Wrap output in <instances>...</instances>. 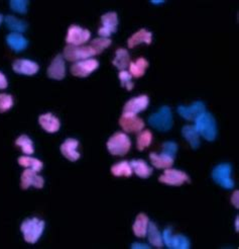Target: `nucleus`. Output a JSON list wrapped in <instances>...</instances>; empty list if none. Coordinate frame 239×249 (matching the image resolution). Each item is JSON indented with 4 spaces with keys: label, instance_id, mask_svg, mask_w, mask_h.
<instances>
[{
    "label": "nucleus",
    "instance_id": "obj_38",
    "mask_svg": "<svg viewBox=\"0 0 239 249\" xmlns=\"http://www.w3.org/2000/svg\"><path fill=\"white\" fill-rule=\"evenodd\" d=\"M11 9L19 14H26L28 10L29 1L27 0H11L9 2Z\"/></svg>",
    "mask_w": 239,
    "mask_h": 249
},
{
    "label": "nucleus",
    "instance_id": "obj_25",
    "mask_svg": "<svg viewBox=\"0 0 239 249\" xmlns=\"http://www.w3.org/2000/svg\"><path fill=\"white\" fill-rule=\"evenodd\" d=\"M130 166L133 168V171H134L140 179H148L152 173V168L149 167L146 161L141 159L130 161Z\"/></svg>",
    "mask_w": 239,
    "mask_h": 249
},
{
    "label": "nucleus",
    "instance_id": "obj_31",
    "mask_svg": "<svg viewBox=\"0 0 239 249\" xmlns=\"http://www.w3.org/2000/svg\"><path fill=\"white\" fill-rule=\"evenodd\" d=\"M18 164L23 167H29L35 172H39L43 169V162L37 158H32L29 156H21L18 158Z\"/></svg>",
    "mask_w": 239,
    "mask_h": 249
},
{
    "label": "nucleus",
    "instance_id": "obj_13",
    "mask_svg": "<svg viewBox=\"0 0 239 249\" xmlns=\"http://www.w3.org/2000/svg\"><path fill=\"white\" fill-rule=\"evenodd\" d=\"M206 106L202 101H196L190 106L180 105L178 108V113L187 121H196L197 118L204 114Z\"/></svg>",
    "mask_w": 239,
    "mask_h": 249
},
{
    "label": "nucleus",
    "instance_id": "obj_43",
    "mask_svg": "<svg viewBox=\"0 0 239 249\" xmlns=\"http://www.w3.org/2000/svg\"><path fill=\"white\" fill-rule=\"evenodd\" d=\"M164 0H159V1H155V0H152V1H151L152 4H162V3H164Z\"/></svg>",
    "mask_w": 239,
    "mask_h": 249
},
{
    "label": "nucleus",
    "instance_id": "obj_15",
    "mask_svg": "<svg viewBox=\"0 0 239 249\" xmlns=\"http://www.w3.org/2000/svg\"><path fill=\"white\" fill-rule=\"evenodd\" d=\"M66 75V67L64 57L62 55H57L52 61L50 67L47 68V76L52 79L62 80Z\"/></svg>",
    "mask_w": 239,
    "mask_h": 249
},
{
    "label": "nucleus",
    "instance_id": "obj_1",
    "mask_svg": "<svg viewBox=\"0 0 239 249\" xmlns=\"http://www.w3.org/2000/svg\"><path fill=\"white\" fill-rule=\"evenodd\" d=\"M195 128L200 136L207 141H214L217 137V126L210 113L202 114L195 121Z\"/></svg>",
    "mask_w": 239,
    "mask_h": 249
},
{
    "label": "nucleus",
    "instance_id": "obj_21",
    "mask_svg": "<svg viewBox=\"0 0 239 249\" xmlns=\"http://www.w3.org/2000/svg\"><path fill=\"white\" fill-rule=\"evenodd\" d=\"M182 135L189 142L192 149H198L200 147V135L195 126H184L182 129Z\"/></svg>",
    "mask_w": 239,
    "mask_h": 249
},
{
    "label": "nucleus",
    "instance_id": "obj_41",
    "mask_svg": "<svg viewBox=\"0 0 239 249\" xmlns=\"http://www.w3.org/2000/svg\"><path fill=\"white\" fill-rule=\"evenodd\" d=\"M131 248L133 249H150L149 245L147 244H142V243H134L131 245Z\"/></svg>",
    "mask_w": 239,
    "mask_h": 249
},
{
    "label": "nucleus",
    "instance_id": "obj_18",
    "mask_svg": "<svg viewBox=\"0 0 239 249\" xmlns=\"http://www.w3.org/2000/svg\"><path fill=\"white\" fill-rule=\"evenodd\" d=\"M79 142L76 139H67L61 146L63 155L70 161H77L80 158V153L77 152Z\"/></svg>",
    "mask_w": 239,
    "mask_h": 249
},
{
    "label": "nucleus",
    "instance_id": "obj_37",
    "mask_svg": "<svg viewBox=\"0 0 239 249\" xmlns=\"http://www.w3.org/2000/svg\"><path fill=\"white\" fill-rule=\"evenodd\" d=\"M118 76H119V79H120L122 87H126L127 90H133L134 83H133V81H131L133 76H131V74L129 72H127V71H125V70H122L119 72Z\"/></svg>",
    "mask_w": 239,
    "mask_h": 249
},
{
    "label": "nucleus",
    "instance_id": "obj_42",
    "mask_svg": "<svg viewBox=\"0 0 239 249\" xmlns=\"http://www.w3.org/2000/svg\"><path fill=\"white\" fill-rule=\"evenodd\" d=\"M235 230H236V232L239 231V218L238 217H236V219H235Z\"/></svg>",
    "mask_w": 239,
    "mask_h": 249
},
{
    "label": "nucleus",
    "instance_id": "obj_9",
    "mask_svg": "<svg viewBox=\"0 0 239 249\" xmlns=\"http://www.w3.org/2000/svg\"><path fill=\"white\" fill-rule=\"evenodd\" d=\"M99 67V63L95 59H86L78 61L71 66V73L77 77H87L93 71Z\"/></svg>",
    "mask_w": 239,
    "mask_h": 249
},
{
    "label": "nucleus",
    "instance_id": "obj_26",
    "mask_svg": "<svg viewBox=\"0 0 239 249\" xmlns=\"http://www.w3.org/2000/svg\"><path fill=\"white\" fill-rule=\"evenodd\" d=\"M147 235H148V238H149V243L152 246H155V247H158V248L163 247V245H164L163 235L160 232V230L158 229L157 225H155L154 223H152V222L149 223Z\"/></svg>",
    "mask_w": 239,
    "mask_h": 249
},
{
    "label": "nucleus",
    "instance_id": "obj_35",
    "mask_svg": "<svg viewBox=\"0 0 239 249\" xmlns=\"http://www.w3.org/2000/svg\"><path fill=\"white\" fill-rule=\"evenodd\" d=\"M14 100L13 97L6 93L0 94V113H5L13 108Z\"/></svg>",
    "mask_w": 239,
    "mask_h": 249
},
{
    "label": "nucleus",
    "instance_id": "obj_24",
    "mask_svg": "<svg viewBox=\"0 0 239 249\" xmlns=\"http://www.w3.org/2000/svg\"><path fill=\"white\" fill-rule=\"evenodd\" d=\"M149 158H150L152 165L158 169L171 168L174 164V160H175L169 156L164 155V154L158 155V154H155V153H150Z\"/></svg>",
    "mask_w": 239,
    "mask_h": 249
},
{
    "label": "nucleus",
    "instance_id": "obj_14",
    "mask_svg": "<svg viewBox=\"0 0 239 249\" xmlns=\"http://www.w3.org/2000/svg\"><path fill=\"white\" fill-rule=\"evenodd\" d=\"M149 100L147 96H140L129 100L123 108V114L137 115L138 113L147 110L149 106Z\"/></svg>",
    "mask_w": 239,
    "mask_h": 249
},
{
    "label": "nucleus",
    "instance_id": "obj_11",
    "mask_svg": "<svg viewBox=\"0 0 239 249\" xmlns=\"http://www.w3.org/2000/svg\"><path fill=\"white\" fill-rule=\"evenodd\" d=\"M163 241L168 248L171 249H189L190 241L184 235L172 236V229H165L163 233Z\"/></svg>",
    "mask_w": 239,
    "mask_h": 249
},
{
    "label": "nucleus",
    "instance_id": "obj_32",
    "mask_svg": "<svg viewBox=\"0 0 239 249\" xmlns=\"http://www.w3.org/2000/svg\"><path fill=\"white\" fill-rule=\"evenodd\" d=\"M15 144H16V146H19L21 148L22 152L25 154H28V155H30V154H33V152H34L32 141L26 135H21L15 141Z\"/></svg>",
    "mask_w": 239,
    "mask_h": 249
},
{
    "label": "nucleus",
    "instance_id": "obj_6",
    "mask_svg": "<svg viewBox=\"0 0 239 249\" xmlns=\"http://www.w3.org/2000/svg\"><path fill=\"white\" fill-rule=\"evenodd\" d=\"M232 167L228 163L219 164L212 171V179L223 188L231 189L234 187V182L231 179Z\"/></svg>",
    "mask_w": 239,
    "mask_h": 249
},
{
    "label": "nucleus",
    "instance_id": "obj_5",
    "mask_svg": "<svg viewBox=\"0 0 239 249\" xmlns=\"http://www.w3.org/2000/svg\"><path fill=\"white\" fill-rule=\"evenodd\" d=\"M97 55L92 47L89 46H72L67 45L64 49V57L66 60L71 62H78L86 60L92 56Z\"/></svg>",
    "mask_w": 239,
    "mask_h": 249
},
{
    "label": "nucleus",
    "instance_id": "obj_4",
    "mask_svg": "<svg viewBox=\"0 0 239 249\" xmlns=\"http://www.w3.org/2000/svg\"><path fill=\"white\" fill-rule=\"evenodd\" d=\"M130 147V139L126 134L121 132L115 133L113 136L110 137L108 142H107V149H108V151L112 155L124 156L129 151Z\"/></svg>",
    "mask_w": 239,
    "mask_h": 249
},
{
    "label": "nucleus",
    "instance_id": "obj_44",
    "mask_svg": "<svg viewBox=\"0 0 239 249\" xmlns=\"http://www.w3.org/2000/svg\"><path fill=\"white\" fill-rule=\"evenodd\" d=\"M1 22H2V16L0 15V23H1Z\"/></svg>",
    "mask_w": 239,
    "mask_h": 249
},
{
    "label": "nucleus",
    "instance_id": "obj_33",
    "mask_svg": "<svg viewBox=\"0 0 239 249\" xmlns=\"http://www.w3.org/2000/svg\"><path fill=\"white\" fill-rule=\"evenodd\" d=\"M152 141V134L149 130H146V131L139 132L137 136V149L139 151L145 150L148 148Z\"/></svg>",
    "mask_w": 239,
    "mask_h": 249
},
{
    "label": "nucleus",
    "instance_id": "obj_34",
    "mask_svg": "<svg viewBox=\"0 0 239 249\" xmlns=\"http://www.w3.org/2000/svg\"><path fill=\"white\" fill-rule=\"evenodd\" d=\"M111 45V40L110 39H105V38H99V39H94L90 46L95 50L97 54L102 53L106 48Z\"/></svg>",
    "mask_w": 239,
    "mask_h": 249
},
{
    "label": "nucleus",
    "instance_id": "obj_29",
    "mask_svg": "<svg viewBox=\"0 0 239 249\" xmlns=\"http://www.w3.org/2000/svg\"><path fill=\"white\" fill-rule=\"evenodd\" d=\"M4 20L6 23V27L16 33L26 32L28 29L27 22H25L23 20H20L13 16H7Z\"/></svg>",
    "mask_w": 239,
    "mask_h": 249
},
{
    "label": "nucleus",
    "instance_id": "obj_39",
    "mask_svg": "<svg viewBox=\"0 0 239 249\" xmlns=\"http://www.w3.org/2000/svg\"><path fill=\"white\" fill-rule=\"evenodd\" d=\"M238 195H239V192L238 191H235L231 197V204L236 208L238 209L239 208V199H238Z\"/></svg>",
    "mask_w": 239,
    "mask_h": 249
},
{
    "label": "nucleus",
    "instance_id": "obj_40",
    "mask_svg": "<svg viewBox=\"0 0 239 249\" xmlns=\"http://www.w3.org/2000/svg\"><path fill=\"white\" fill-rule=\"evenodd\" d=\"M7 87V80L6 77L0 72V89H5Z\"/></svg>",
    "mask_w": 239,
    "mask_h": 249
},
{
    "label": "nucleus",
    "instance_id": "obj_7",
    "mask_svg": "<svg viewBox=\"0 0 239 249\" xmlns=\"http://www.w3.org/2000/svg\"><path fill=\"white\" fill-rule=\"evenodd\" d=\"M160 183H165L168 185H174V186H180L184 183H190V177L185 172L178 170V169H172L166 168L163 175L160 176L159 179Z\"/></svg>",
    "mask_w": 239,
    "mask_h": 249
},
{
    "label": "nucleus",
    "instance_id": "obj_3",
    "mask_svg": "<svg viewBox=\"0 0 239 249\" xmlns=\"http://www.w3.org/2000/svg\"><path fill=\"white\" fill-rule=\"evenodd\" d=\"M44 229L45 222L38 218L27 219L22 222L20 226V230L23 234V237H25V240L30 244L35 243L40 239Z\"/></svg>",
    "mask_w": 239,
    "mask_h": 249
},
{
    "label": "nucleus",
    "instance_id": "obj_36",
    "mask_svg": "<svg viewBox=\"0 0 239 249\" xmlns=\"http://www.w3.org/2000/svg\"><path fill=\"white\" fill-rule=\"evenodd\" d=\"M178 151V145L175 143V142L169 141V142H164L163 144V153L164 155L169 156L173 159L176 158V154Z\"/></svg>",
    "mask_w": 239,
    "mask_h": 249
},
{
    "label": "nucleus",
    "instance_id": "obj_8",
    "mask_svg": "<svg viewBox=\"0 0 239 249\" xmlns=\"http://www.w3.org/2000/svg\"><path fill=\"white\" fill-rule=\"evenodd\" d=\"M119 125L126 133H139L145 128V122L136 115L122 114L119 118Z\"/></svg>",
    "mask_w": 239,
    "mask_h": 249
},
{
    "label": "nucleus",
    "instance_id": "obj_27",
    "mask_svg": "<svg viewBox=\"0 0 239 249\" xmlns=\"http://www.w3.org/2000/svg\"><path fill=\"white\" fill-rule=\"evenodd\" d=\"M149 67V62L145 58H139L135 62H130L129 71L131 76L139 78L145 75L147 68Z\"/></svg>",
    "mask_w": 239,
    "mask_h": 249
},
{
    "label": "nucleus",
    "instance_id": "obj_22",
    "mask_svg": "<svg viewBox=\"0 0 239 249\" xmlns=\"http://www.w3.org/2000/svg\"><path fill=\"white\" fill-rule=\"evenodd\" d=\"M6 42L10 48L15 52L23 51L28 47V41L25 39V37H22L20 33H16L8 34L6 38Z\"/></svg>",
    "mask_w": 239,
    "mask_h": 249
},
{
    "label": "nucleus",
    "instance_id": "obj_2",
    "mask_svg": "<svg viewBox=\"0 0 239 249\" xmlns=\"http://www.w3.org/2000/svg\"><path fill=\"white\" fill-rule=\"evenodd\" d=\"M149 124L160 132H168L172 129L174 121L172 111L169 106H162L158 113L149 117Z\"/></svg>",
    "mask_w": 239,
    "mask_h": 249
},
{
    "label": "nucleus",
    "instance_id": "obj_20",
    "mask_svg": "<svg viewBox=\"0 0 239 249\" xmlns=\"http://www.w3.org/2000/svg\"><path fill=\"white\" fill-rule=\"evenodd\" d=\"M151 38H152V33L145 29L139 30L137 33H135L134 35L128 39V47L129 48H134L135 46L141 44V43H146L148 45L151 44Z\"/></svg>",
    "mask_w": 239,
    "mask_h": 249
},
{
    "label": "nucleus",
    "instance_id": "obj_10",
    "mask_svg": "<svg viewBox=\"0 0 239 249\" xmlns=\"http://www.w3.org/2000/svg\"><path fill=\"white\" fill-rule=\"evenodd\" d=\"M91 33L88 30L82 29L78 26H71L68 30L66 42L72 46H82L89 41Z\"/></svg>",
    "mask_w": 239,
    "mask_h": 249
},
{
    "label": "nucleus",
    "instance_id": "obj_23",
    "mask_svg": "<svg viewBox=\"0 0 239 249\" xmlns=\"http://www.w3.org/2000/svg\"><path fill=\"white\" fill-rule=\"evenodd\" d=\"M149 217L146 214H139L137 215L135 222L133 226L134 235L137 237H140V238H143V237L147 236L148 233V227H149Z\"/></svg>",
    "mask_w": 239,
    "mask_h": 249
},
{
    "label": "nucleus",
    "instance_id": "obj_30",
    "mask_svg": "<svg viewBox=\"0 0 239 249\" xmlns=\"http://www.w3.org/2000/svg\"><path fill=\"white\" fill-rule=\"evenodd\" d=\"M111 173L114 176H126L129 177L133 174V168H131L130 163L127 161H121L111 167Z\"/></svg>",
    "mask_w": 239,
    "mask_h": 249
},
{
    "label": "nucleus",
    "instance_id": "obj_16",
    "mask_svg": "<svg viewBox=\"0 0 239 249\" xmlns=\"http://www.w3.org/2000/svg\"><path fill=\"white\" fill-rule=\"evenodd\" d=\"M45 183V181L42 176L38 175L37 172L33 171L32 169L29 168L26 169L21 174V188L27 189L30 185L37 187V188H43Z\"/></svg>",
    "mask_w": 239,
    "mask_h": 249
},
{
    "label": "nucleus",
    "instance_id": "obj_19",
    "mask_svg": "<svg viewBox=\"0 0 239 249\" xmlns=\"http://www.w3.org/2000/svg\"><path fill=\"white\" fill-rule=\"evenodd\" d=\"M39 123L43 127L45 132L47 133H56L60 129V121L59 118L53 116L52 114L42 115L39 117Z\"/></svg>",
    "mask_w": 239,
    "mask_h": 249
},
{
    "label": "nucleus",
    "instance_id": "obj_17",
    "mask_svg": "<svg viewBox=\"0 0 239 249\" xmlns=\"http://www.w3.org/2000/svg\"><path fill=\"white\" fill-rule=\"evenodd\" d=\"M13 68L15 72L23 75H34L39 71V65L37 63L26 60V59H19V60L15 61Z\"/></svg>",
    "mask_w": 239,
    "mask_h": 249
},
{
    "label": "nucleus",
    "instance_id": "obj_12",
    "mask_svg": "<svg viewBox=\"0 0 239 249\" xmlns=\"http://www.w3.org/2000/svg\"><path fill=\"white\" fill-rule=\"evenodd\" d=\"M103 27L98 30V33L101 38L108 39L111 33H116L118 26V17L116 13H108L101 17Z\"/></svg>",
    "mask_w": 239,
    "mask_h": 249
},
{
    "label": "nucleus",
    "instance_id": "obj_28",
    "mask_svg": "<svg viewBox=\"0 0 239 249\" xmlns=\"http://www.w3.org/2000/svg\"><path fill=\"white\" fill-rule=\"evenodd\" d=\"M116 57L113 60V65L118 68L120 71L125 70L127 67H129L130 64V57L129 54L127 52V50L125 49H118L115 53Z\"/></svg>",
    "mask_w": 239,
    "mask_h": 249
}]
</instances>
